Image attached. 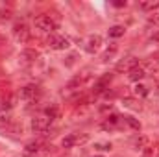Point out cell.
I'll use <instances>...</instances> for the list:
<instances>
[{"label":"cell","mask_w":159,"mask_h":157,"mask_svg":"<svg viewBox=\"0 0 159 157\" xmlns=\"http://www.w3.org/2000/svg\"><path fill=\"white\" fill-rule=\"evenodd\" d=\"M34 26L39 30V32H44V34H54V30H57V24H56V20L52 19V17H48V15H39V17H35V20H34Z\"/></svg>","instance_id":"1"},{"label":"cell","mask_w":159,"mask_h":157,"mask_svg":"<svg viewBox=\"0 0 159 157\" xmlns=\"http://www.w3.org/2000/svg\"><path fill=\"white\" fill-rule=\"evenodd\" d=\"M19 96H20V100H24V102H35V100H39L41 98V87L39 85H24L20 91H19Z\"/></svg>","instance_id":"2"},{"label":"cell","mask_w":159,"mask_h":157,"mask_svg":"<svg viewBox=\"0 0 159 157\" xmlns=\"http://www.w3.org/2000/svg\"><path fill=\"white\" fill-rule=\"evenodd\" d=\"M46 43L52 50H69V46H70V41L67 37H63V35H57V34H52L46 39Z\"/></svg>","instance_id":"3"},{"label":"cell","mask_w":159,"mask_h":157,"mask_svg":"<svg viewBox=\"0 0 159 157\" xmlns=\"http://www.w3.org/2000/svg\"><path fill=\"white\" fill-rule=\"evenodd\" d=\"M11 34H13L15 41H19V43H28V41H30V28H28L24 22H17V24H13Z\"/></svg>","instance_id":"4"},{"label":"cell","mask_w":159,"mask_h":157,"mask_svg":"<svg viewBox=\"0 0 159 157\" xmlns=\"http://www.w3.org/2000/svg\"><path fill=\"white\" fill-rule=\"evenodd\" d=\"M50 124H52V120L48 117H35L32 118V131L39 133V135H44L50 129Z\"/></svg>","instance_id":"5"},{"label":"cell","mask_w":159,"mask_h":157,"mask_svg":"<svg viewBox=\"0 0 159 157\" xmlns=\"http://www.w3.org/2000/svg\"><path fill=\"white\" fill-rule=\"evenodd\" d=\"M100 46H102V37L98 35V34H93V35H89L85 43H83V50L87 52V54H96L98 50H100Z\"/></svg>","instance_id":"6"},{"label":"cell","mask_w":159,"mask_h":157,"mask_svg":"<svg viewBox=\"0 0 159 157\" xmlns=\"http://www.w3.org/2000/svg\"><path fill=\"white\" fill-rule=\"evenodd\" d=\"M89 141V137L83 133V135H78V133H70V135H67V137H63V141H61V146L63 148H74L76 144H83V142H87Z\"/></svg>","instance_id":"7"},{"label":"cell","mask_w":159,"mask_h":157,"mask_svg":"<svg viewBox=\"0 0 159 157\" xmlns=\"http://www.w3.org/2000/svg\"><path fill=\"white\" fill-rule=\"evenodd\" d=\"M135 67H139V59L137 57H133V56H129V57H126V59H122L119 65H117V70L122 72V70H131V69H135Z\"/></svg>","instance_id":"8"},{"label":"cell","mask_w":159,"mask_h":157,"mask_svg":"<svg viewBox=\"0 0 159 157\" xmlns=\"http://www.w3.org/2000/svg\"><path fill=\"white\" fill-rule=\"evenodd\" d=\"M144 76H146V70L139 65V67H135V69H131L129 72H128V78H129V81H135V83H139L141 79H144Z\"/></svg>","instance_id":"9"},{"label":"cell","mask_w":159,"mask_h":157,"mask_svg":"<svg viewBox=\"0 0 159 157\" xmlns=\"http://www.w3.org/2000/svg\"><path fill=\"white\" fill-rule=\"evenodd\" d=\"M148 137L146 135H139V137H135L133 141H131V146L135 148V150H144L146 146H148Z\"/></svg>","instance_id":"10"},{"label":"cell","mask_w":159,"mask_h":157,"mask_svg":"<svg viewBox=\"0 0 159 157\" xmlns=\"http://www.w3.org/2000/svg\"><path fill=\"white\" fill-rule=\"evenodd\" d=\"M120 120H122V118H120L119 115H111V117L106 118V122L102 124V128H104V129H115V128L119 126Z\"/></svg>","instance_id":"11"},{"label":"cell","mask_w":159,"mask_h":157,"mask_svg":"<svg viewBox=\"0 0 159 157\" xmlns=\"http://www.w3.org/2000/svg\"><path fill=\"white\" fill-rule=\"evenodd\" d=\"M139 7L144 11H156V9H159V0H143V2H139Z\"/></svg>","instance_id":"12"},{"label":"cell","mask_w":159,"mask_h":157,"mask_svg":"<svg viewBox=\"0 0 159 157\" xmlns=\"http://www.w3.org/2000/svg\"><path fill=\"white\" fill-rule=\"evenodd\" d=\"M117 52H119V46H117V44L113 43V44H111V46H109V48H107V50H106L104 54H102V61H104V63L111 61V59H113V57L117 56Z\"/></svg>","instance_id":"13"},{"label":"cell","mask_w":159,"mask_h":157,"mask_svg":"<svg viewBox=\"0 0 159 157\" xmlns=\"http://www.w3.org/2000/svg\"><path fill=\"white\" fill-rule=\"evenodd\" d=\"M122 118V122H126L131 129H135V131H141V122L137 120V118H133V117H129V115H124V117H120Z\"/></svg>","instance_id":"14"},{"label":"cell","mask_w":159,"mask_h":157,"mask_svg":"<svg viewBox=\"0 0 159 157\" xmlns=\"http://www.w3.org/2000/svg\"><path fill=\"white\" fill-rule=\"evenodd\" d=\"M124 34H126V28H124V26H111V28L107 30V35H109V37H113V39L122 37Z\"/></svg>","instance_id":"15"},{"label":"cell","mask_w":159,"mask_h":157,"mask_svg":"<svg viewBox=\"0 0 159 157\" xmlns=\"http://www.w3.org/2000/svg\"><path fill=\"white\" fill-rule=\"evenodd\" d=\"M20 57H22L24 61H35V59L39 57V52H37V50H22Z\"/></svg>","instance_id":"16"},{"label":"cell","mask_w":159,"mask_h":157,"mask_svg":"<svg viewBox=\"0 0 159 157\" xmlns=\"http://www.w3.org/2000/svg\"><path fill=\"white\" fill-rule=\"evenodd\" d=\"M133 92H135V96H141V98H144V96H148V87L146 85H143V83H137L135 87H133Z\"/></svg>","instance_id":"17"},{"label":"cell","mask_w":159,"mask_h":157,"mask_svg":"<svg viewBox=\"0 0 159 157\" xmlns=\"http://www.w3.org/2000/svg\"><path fill=\"white\" fill-rule=\"evenodd\" d=\"M122 104H124L126 107L133 109V111H141V109H143V107H141V104H139L137 100H133V98H124V100H122Z\"/></svg>","instance_id":"18"},{"label":"cell","mask_w":159,"mask_h":157,"mask_svg":"<svg viewBox=\"0 0 159 157\" xmlns=\"http://www.w3.org/2000/svg\"><path fill=\"white\" fill-rule=\"evenodd\" d=\"M44 117H48L50 120H56V118L59 117V109L56 105H50V107L44 109Z\"/></svg>","instance_id":"19"},{"label":"cell","mask_w":159,"mask_h":157,"mask_svg":"<svg viewBox=\"0 0 159 157\" xmlns=\"http://www.w3.org/2000/svg\"><path fill=\"white\" fill-rule=\"evenodd\" d=\"M94 148L104 150V152H109V150L113 148V144H111V142H96V144H94Z\"/></svg>","instance_id":"20"},{"label":"cell","mask_w":159,"mask_h":157,"mask_svg":"<svg viewBox=\"0 0 159 157\" xmlns=\"http://www.w3.org/2000/svg\"><path fill=\"white\" fill-rule=\"evenodd\" d=\"M148 20H150V22H154V24H157V26H159V15H156V13H152V15L148 17Z\"/></svg>","instance_id":"21"},{"label":"cell","mask_w":159,"mask_h":157,"mask_svg":"<svg viewBox=\"0 0 159 157\" xmlns=\"http://www.w3.org/2000/svg\"><path fill=\"white\" fill-rule=\"evenodd\" d=\"M152 152H154V148L146 146V148H144V152H143V157H152Z\"/></svg>","instance_id":"22"},{"label":"cell","mask_w":159,"mask_h":157,"mask_svg":"<svg viewBox=\"0 0 159 157\" xmlns=\"http://www.w3.org/2000/svg\"><path fill=\"white\" fill-rule=\"evenodd\" d=\"M126 4H128L126 0H124V2H122V0H119V2H113V6H115V7H126Z\"/></svg>","instance_id":"23"},{"label":"cell","mask_w":159,"mask_h":157,"mask_svg":"<svg viewBox=\"0 0 159 157\" xmlns=\"http://www.w3.org/2000/svg\"><path fill=\"white\" fill-rule=\"evenodd\" d=\"M74 59H76V56H74V54H72V56H70V57H69V61H67V65H69V67H70V65H72V63H74Z\"/></svg>","instance_id":"24"},{"label":"cell","mask_w":159,"mask_h":157,"mask_svg":"<svg viewBox=\"0 0 159 157\" xmlns=\"http://www.w3.org/2000/svg\"><path fill=\"white\" fill-rule=\"evenodd\" d=\"M4 109H6V107H4V102H0V113H2Z\"/></svg>","instance_id":"25"},{"label":"cell","mask_w":159,"mask_h":157,"mask_svg":"<svg viewBox=\"0 0 159 157\" xmlns=\"http://www.w3.org/2000/svg\"><path fill=\"white\" fill-rule=\"evenodd\" d=\"M93 157H104V155H93Z\"/></svg>","instance_id":"26"}]
</instances>
